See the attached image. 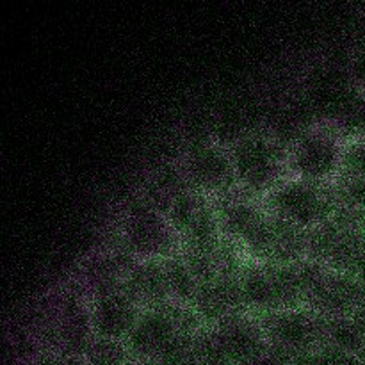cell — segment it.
Here are the masks:
<instances>
[{"instance_id": "1", "label": "cell", "mask_w": 365, "mask_h": 365, "mask_svg": "<svg viewBox=\"0 0 365 365\" xmlns=\"http://www.w3.org/2000/svg\"><path fill=\"white\" fill-rule=\"evenodd\" d=\"M239 187L262 200L289 177L287 146L266 132L239 135L228 145Z\"/></svg>"}, {"instance_id": "2", "label": "cell", "mask_w": 365, "mask_h": 365, "mask_svg": "<svg viewBox=\"0 0 365 365\" xmlns=\"http://www.w3.org/2000/svg\"><path fill=\"white\" fill-rule=\"evenodd\" d=\"M203 323L192 307L170 302L143 310L138 323L125 339L134 362H157L164 349L182 334H198Z\"/></svg>"}, {"instance_id": "3", "label": "cell", "mask_w": 365, "mask_h": 365, "mask_svg": "<svg viewBox=\"0 0 365 365\" xmlns=\"http://www.w3.org/2000/svg\"><path fill=\"white\" fill-rule=\"evenodd\" d=\"M262 203L269 214L307 232L334 217L339 209L331 184L296 177H287L274 185Z\"/></svg>"}, {"instance_id": "4", "label": "cell", "mask_w": 365, "mask_h": 365, "mask_svg": "<svg viewBox=\"0 0 365 365\" xmlns=\"http://www.w3.org/2000/svg\"><path fill=\"white\" fill-rule=\"evenodd\" d=\"M239 282L246 312L253 316L305 307L296 264L274 266L250 260Z\"/></svg>"}, {"instance_id": "5", "label": "cell", "mask_w": 365, "mask_h": 365, "mask_svg": "<svg viewBox=\"0 0 365 365\" xmlns=\"http://www.w3.org/2000/svg\"><path fill=\"white\" fill-rule=\"evenodd\" d=\"M221 234L237 242L250 260L262 262L271 237V214L262 200L248 195L241 187L214 198Z\"/></svg>"}, {"instance_id": "6", "label": "cell", "mask_w": 365, "mask_h": 365, "mask_svg": "<svg viewBox=\"0 0 365 365\" xmlns=\"http://www.w3.org/2000/svg\"><path fill=\"white\" fill-rule=\"evenodd\" d=\"M344 135L334 125L305 128L287 146L289 177L331 184L341 173Z\"/></svg>"}, {"instance_id": "7", "label": "cell", "mask_w": 365, "mask_h": 365, "mask_svg": "<svg viewBox=\"0 0 365 365\" xmlns=\"http://www.w3.org/2000/svg\"><path fill=\"white\" fill-rule=\"evenodd\" d=\"M120 248L134 259H159L180 250V239L163 210L143 198L127 205L120 221Z\"/></svg>"}, {"instance_id": "8", "label": "cell", "mask_w": 365, "mask_h": 365, "mask_svg": "<svg viewBox=\"0 0 365 365\" xmlns=\"http://www.w3.org/2000/svg\"><path fill=\"white\" fill-rule=\"evenodd\" d=\"M271 348L291 359L323 344V317L307 307L257 316Z\"/></svg>"}, {"instance_id": "9", "label": "cell", "mask_w": 365, "mask_h": 365, "mask_svg": "<svg viewBox=\"0 0 365 365\" xmlns=\"http://www.w3.org/2000/svg\"><path fill=\"white\" fill-rule=\"evenodd\" d=\"M166 216L180 239V246L212 248L223 235L214 200L192 187L171 202Z\"/></svg>"}, {"instance_id": "10", "label": "cell", "mask_w": 365, "mask_h": 365, "mask_svg": "<svg viewBox=\"0 0 365 365\" xmlns=\"http://www.w3.org/2000/svg\"><path fill=\"white\" fill-rule=\"evenodd\" d=\"M180 166L189 185L212 200L239 189L228 146L220 143H196L185 152Z\"/></svg>"}, {"instance_id": "11", "label": "cell", "mask_w": 365, "mask_h": 365, "mask_svg": "<svg viewBox=\"0 0 365 365\" xmlns=\"http://www.w3.org/2000/svg\"><path fill=\"white\" fill-rule=\"evenodd\" d=\"M209 331L217 351L230 365H252L269 348L259 317L250 312L235 314L210 327Z\"/></svg>"}, {"instance_id": "12", "label": "cell", "mask_w": 365, "mask_h": 365, "mask_svg": "<svg viewBox=\"0 0 365 365\" xmlns=\"http://www.w3.org/2000/svg\"><path fill=\"white\" fill-rule=\"evenodd\" d=\"M88 299L93 335L98 339L125 341L143 312L120 285L95 292Z\"/></svg>"}, {"instance_id": "13", "label": "cell", "mask_w": 365, "mask_h": 365, "mask_svg": "<svg viewBox=\"0 0 365 365\" xmlns=\"http://www.w3.org/2000/svg\"><path fill=\"white\" fill-rule=\"evenodd\" d=\"M365 296L362 280L328 269L307 298L305 307L321 317L353 316Z\"/></svg>"}, {"instance_id": "14", "label": "cell", "mask_w": 365, "mask_h": 365, "mask_svg": "<svg viewBox=\"0 0 365 365\" xmlns=\"http://www.w3.org/2000/svg\"><path fill=\"white\" fill-rule=\"evenodd\" d=\"M120 287L141 310L157 309L171 302L164 260L159 259H135Z\"/></svg>"}, {"instance_id": "15", "label": "cell", "mask_w": 365, "mask_h": 365, "mask_svg": "<svg viewBox=\"0 0 365 365\" xmlns=\"http://www.w3.org/2000/svg\"><path fill=\"white\" fill-rule=\"evenodd\" d=\"M192 309L205 328L214 327L235 314L246 312L239 277H216L214 280L200 284Z\"/></svg>"}, {"instance_id": "16", "label": "cell", "mask_w": 365, "mask_h": 365, "mask_svg": "<svg viewBox=\"0 0 365 365\" xmlns=\"http://www.w3.org/2000/svg\"><path fill=\"white\" fill-rule=\"evenodd\" d=\"M303 259H307V230L271 214V237L262 262L289 266Z\"/></svg>"}, {"instance_id": "17", "label": "cell", "mask_w": 365, "mask_h": 365, "mask_svg": "<svg viewBox=\"0 0 365 365\" xmlns=\"http://www.w3.org/2000/svg\"><path fill=\"white\" fill-rule=\"evenodd\" d=\"M324 266L335 273L364 280L365 278V230L360 225L348 227L331 248Z\"/></svg>"}, {"instance_id": "18", "label": "cell", "mask_w": 365, "mask_h": 365, "mask_svg": "<svg viewBox=\"0 0 365 365\" xmlns=\"http://www.w3.org/2000/svg\"><path fill=\"white\" fill-rule=\"evenodd\" d=\"M341 351L362 355L365 351V335L356 327L351 316L323 317V344Z\"/></svg>"}, {"instance_id": "19", "label": "cell", "mask_w": 365, "mask_h": 365, "mask_svg": "<svg viewBox=\"0 0 365 365\" xmlns=\"http://www.w3.org/2000/svg\"><path fill=\"white\" fill-rule=\"evenodd\" d=\"M164 269H166L168 287L171 292V302L180 303V305L192 307L196 298V292L200 289V282L185 264L180 252H175L173 255L164 259Z\"/></svg>"}, {"instance_id": "20", "label": "cell", "mask_w": 365, "mask_h": 365, "mask_svg": "<svg viewBox=\"0 0 365 365\" xmlns=\"http://www.w3.org/2000/svg\"><path fill=\"white\" fill-rule=\"evenodd\" d=\"M157 365H205L203 364L202 330L198 334H182L157 359Z\"/></svg>"}, {"instance_id": "21", "label": "cell", "mask_w": 365, "mask_h": 365, "mask_svg": "<svg viewBox=\"0 0 365 365\" xmlns=\"http://www.w3.org/2000/svg\"><path fill=\"white\" fill-rule=\"evenodd\" d=\"M335 198H337L339 209L346 210V212L353 214L359 217V221L365 223V180L362 178H351V177H342L339 175L334 182Z\"/></svg>"}, {"instance_id": "22", "label": "cell", "mask_w": 365, "mask_h": 365, "mask_svg": "<svg viewBox=\"0 0 365 365\" xmlns=\"http://www.w3.org/2000/svg\"><path fill=\"white\" fill-rule=\"evenodd\" d=\"M84 362L86 365H132L134 359L125 341L95 337L86 349Z\"/></svg>"}, {"instance_id": "23", "label": "cell", "mask_w": 365, "mask_h": 365, "mask_svg": "<svg viewBox=\"0 0 365 365\" xmlns=\"http://www.w3.org/2000/svg\"><path fill=\"white\" fill-rule=\"evenodd\" d=\"M292 365H364L362 359L353 353L341 351L330 346H319L292 359Z\"/></svg>"}, {"instance_id": "24", "label": "cell", "mask_w": 365, "mask_h": 365, "mask_svg": "<svg viewBox=\"0 0 365 365\" xmlns=\"http://www.w3.org/2000/svg\"><path fill=\"white\" fill-rule=\"evenodd\" d=\"M339 175L365 180V135H355V138L346 139L344 150H342L341 173Z\"/></svg>"}, {"instance_id": "25", "label": "cell", "mask_w": 365, "mask_h": 365, "mask_svg": "<svg viewBox=\"0 0 365 365\" xmlns=\"http://www.w3.org/2000/svg\"><path fill=\"white\" fill-rule=\"evenodd\" d=\"M252 365H292V359L269 346L267 351L262 353Z\"/></svg>"}, {"instance_id": "26", "label": "cell", "mask_w": 365, "mask_h": 365, "mask_svg": "<svg viewBox=\"0 0 365 365\" xmlns=\"http://www.w3.org/2000/svg\"><path fill=\"white\" fill-rule=\"evenodd\" d=\"M353 321L356 323V327L360 328V331L365 335V296L362 302L359 303V307H356V310L353 312Z\"/></svg>"}, {"instance_id": "27", "label": "cell", "mask_w": 365, "mask_h": 365, "mask_svg": "<svg viewBox=\"0 0 365 365\" xmlns=\"http://www.w3.org/2000/svg\"><path fill=\"white\" fill-rule=\"evenodd\" d=\"M132 365H157V364H153V362H134Z\"/></svg>"}, {"instance_id": "28", "label": "cell", "mask_w": 365, "mask_h": 365, "mask_svg": "<svg viewBox=\"0 0 365 365\" xmlns=\"http://www.w3.org/2000/svg\"><path fill=\"white\" fill-rule=\"evenodd\" d=\"M360 359H362V364L365 365V351L362 353V355H360Z\"/></svg>"}, {"instance_id": "29", "label": "cell", "mask_w": 365, "mask_h": 365, "mask_svg": "<svg viewBox=\"0 0 365 365\" xmlns=\"http://www.w3.org/2000/svg\"><path fill=\"white\" fill-rule=\"evenodd\" d=\"M364 230H365V223H364Z\"/></svg>"}]
</instances>
